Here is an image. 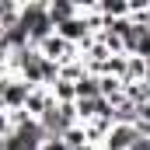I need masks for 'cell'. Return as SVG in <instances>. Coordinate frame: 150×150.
<instances>
[{
  "label": "cell",
  "instance_id": "obj_1",
  "mask_svg": "<svg viewBox=\"0 0 150 150\" xmlns=\"http://www.w3.org/2000/svg\"><path fill=\"white\" fill-rule=\"evenodd\" d=\"M21 28L28 32V38H32L35 49L45 38H52L56 35V25H52V18H49V4H38V0L21 4Z\"/></svg>",
  "mask_w": 150,
  "mask_h": 150
},
{
  "label": "cell",
  "instance_id": "obj_2",
  "mask_svg": "<svg viewBox=\"0 0 150 150\" xmlns=\"http://www.w3.org/2000/svg\"><path fill=\"white\" fill-rule=\"evenodd\" d=\"M28 94H32V84H25L18 74H4V77H0V105H4V112L25 108Z\"/></svg>",
  "mask_w": 150,
  "mask_h": 150
},
{
  "label": "cell",
  "instance_id": "obj_3",
  "mask_svg": "<svg viewBox=\"0 0 150 150\" xmlns=\"http://www.w3.org/2000/svg\"><path fill=\"white\" fill-rule=\"evenodd\" d=\"M38 52H42L45 59L59 63V67H67V63H74V59H80V49H77L74 42H67L63 35H52V38H45V42L38 45Z\"/></svg>",
  "mask_w": 150,
  "mask_h": 150
},
{
  "label": "cell",
  "instance_id": "obj_4",
  "mask_svg": "<svg viewBox=\"0 0 150 150\" xmlns=\"http://www.w3.org/2000/svg\"><path fill=\"white\" fill-rule=\"evenodd\" d=\"M136 140H140L136 126H112V133L105 140V150H133Z\"/></svg>",
  "mask_w": 150,
  "mask_h": 150
},
{
  "label": "cell",
  "instance_id": "obj_5",
  "mask_svg": "<svg viewBox=\"0 0 150 150\" xmlns=\"http://www.w3.org/2000/svg\"><path fill=\"white\" fill-rule=\"evenodd\" d=\"M87 98H101V77L87 74L77 84V101H87Z\"/></svg>",
  "mask_w": 150,
  "mask_h": 150
},
{
  "label": "cell",
  "instance_id": "obj_6",
  "mask_svg": "<svg viewBox=\"0 0 150 150\" xmlns=\"http://www.w3.org/2000/svg\"><path fill=\"white\" fill-rule=\"evenodd\" d=\"M42 150H70V147H67L63 140H49V143H45V147H42Z\"/></svg>",
  "mask_w": 150,
  "mask_h": 150
},
{
  "label": "cell",
  "instance_id": "obj_7",
  "mask_svg": "<svg viewBox=\"0 0 150 150\" xmlns=\"http://www.w3.org/2000/svg\"><path fill=\"white\" fill-rule=\"evenodd\" d=\"M133 150H150V136H140V140L133 143Z\"/></svg>",
  "mask_w": 150,
  "mask_h": 150
}]
</instances>
